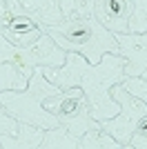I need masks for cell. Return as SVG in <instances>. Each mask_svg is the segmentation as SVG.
<instances>
[{"label":"cell","mask_w":147,"mask_h":149,"mask_svg":"<svg viewBox=\"0 0 147 149\" xmlns=\"http://www.w3.org/2000/svg\"><path fill=\"white\" fill-rule=\"evenodd\" d=\"M111 98L120 105V111L116 116H111L107 120H98V125L109 134L116 143H120V147H129L132 136L136 131V125L141 123V118L147 113V105L141 98H136L120 82H116L111 87Z\"/></svg>","instance_id":"8992f818"},{"label":"cell","mask_w":147,"mask_h":149,"mask_svg":"<svg viewBox=\"0 0 147 149\" xmlns=\"http://www.w3.org/2000/svg\"><path fill=\"white\" fill-rule=\"evenodd\" d=\"M43 31L54 38V42L65 51L80 54L96 65L105 54H118V40L107 27H103L92 16L62 18L58 25H43Z\"/></svg>","instance_id":"7a4b0ae2"},{"label":"cell","mask_w":147,"mask_h":149,"mask_svg":"<svg viewBox=\"0 0 147 149\" xmlns=\"http://www.w3.org/2000/svg\"><path fill=\"white\" fill-rule=\"evenodd\" d=\"M67 58V51L54 42V38L45 33L38 42L31 47H18V45L9 42L2 33H0V62H9L13 67L22 71L24 78L29 80L34 71L40 67H62Z\"/></svg>","instance_id":"277c9868"},{"label":"cell","mask_w":147,"mask_h":149,"mask_svg":"<svg viewBox=\"0 0 147 149\" xmlns=\"http://www.w3.org/2000/svg\"><path fill=\"white\" fill-rule=\"evenodd\" d=\"M43 131L40 127H34V125L20 123V129L16 134V145L18 149H38L43 143Z\"/></svg>","instance_id":"5bb4252c"},{"label":"cell","mask_w":147,"mask_h":149,"mask_svg":"<svg viewBox=\"0 0 147 149\" xmlns=\"http://www.w3.org/2000/svg\"><path fill=\"white\" fill-rule=\"evenodd\" d=\"M118 56L125 58V74L143 76L147 71V31L145 33H116Z\"/></svg>","instance_id":"ba28073f"},{"label":"cell","mask_w":147,"mask_h":149,"mask_svg":"<svg viewBox=\"0 0 147 149\" xmlns=\"http://www.w3.org/2000/svg\"><path fill=\"white\" fill-rule=\"evenodd\" d=\"M7 9H9L11 16H9L7 25L2 27L0 33H2L9 42L18 45V47H31L34 42H38V40L45 36L43 25H40L29 11H24L18 0H7Z\"/></svg>","instance_id":"52a82bcc"},{"label":"cell","mask_w":147,"mask_h":149,"mask_svg":"<svg viewBox=\"0 0 147 149\" xmlns=\"http://www.w3.org/2000/svg\"><path fill=\"white\" fill-rule=\"evenodd\" d=\"M62 18H80L94 13V0H58Z\"/></svg>","instance_id":"9a60e30c"},{"label":"cell","mask_w":147,"mask_h":149,"mask_svg":"<svg viewBox=\"0 0 147 149\" xmlns=\"http://www.w3.org/2000/svg\"><path fill=\"white\" fill-rule=\"evenodd\" d=\"M132 16H129V31L145 33L147 31V0H132Z\"/></svg>","instance_id":"2e32d148"},{"label":"cell","mask_w":147,"mask_h":149,"mask_svg":"<svg viewBox=\"0 0 147 149\" xmlns=\"http://www.w3.org/2000/svg\"><path fill=\"white\" fill-rule=\"evenodd\" d=\"M47 80L65 91L78 87L89 100V111L94 120H107L120 111V105L111 98V87L127 78L125 74V58L118 54H105L103 60L92 65L80 54L67 51L62 67H45Z\"/></svg>","instance_id":"6da1fadb"},{"label":"cell","mask_w":147,"mask_h":149,"mask_svg":"<svg viewBox=\"0 0 147 149\" xmlns=\"http://www.w3.org/2000/svg\"><path fill=\"white\" fill-rule=\"evenodd\" d=\"M20 129V120H16L5 107L0 105V138L2 136H16Z\"/></svg>","instance_id":"ac0fdd59"},{"label":"cell","mask_w":147,"mask_h":149,"mask_svg":"<svg viewBox=\"0 0 147 149\" xmlns=\"http://www.w3.org/2000/svg\"><path fill=\"white\" fill-rule=\"evenodd\" d=\"M45 109L49 113H54L58 123L62 127H67L74 136H83L87 131L96 127L98 120H94L92 111H89V100L83 93V89L71 87L65 91L49 96L45 100Z\"/></svg>","instance_id":"5b68a950"},{"label":"cell","mask_w":147,"mask_h":149,"mask_svg":"<svg viewBox=\"0 0 147 149\" xmlns=\"http://www.w3.org/2000/svg\"><path fill=\"white\" fill-rule=\"evenodd\" d=\"M27 78L22 71L9 65V62H0V91H18L27 87Z\"/></svg>","instance_id":"4fadbf2b"},{"label":"cell","mask_w":147,"mask_h":149,"mask_svg":"<svg viewBox=\"0 0 147 149\" xmlns=\"http://www.w3.org/2000/svg\"><path fill=\"white\" fill-rule=\"evenodd\" d=\"M118 147H120V143H116L100 125H96L87 134H83L78 143V149H118Z\"/></svg>","instance_id":"7c38bea8"},{"label":"cell","mask_w":147,"mask_h":149,"mask_svg":"<svg viewBox=\"0 0 147 149\" xmlns=\"http://www.w3.org/2000/svg\"><path fill=\"white\" fill-rule=\"evenodd\" d=\"M80 136H74L67 127H54V129H45L43 131V143L40 149H78Z\"/></svg>","instance_id":"8fae6325"},{"label":"cell","mask_w":147,"mask_h":149,"mask_svg":"<svg viewBox=\"0 0 147 149\" xmlns=\"http://www.w3.org/2000/svg\"><path fill=\"white\" fill-rule=\"evenodd\" d=\"M120 85L127 89L132 96L141 98L143 102L147 105V74H145V76H127Z\"/></svg>","instance_id":"e0dca14e"},{"label":"cell","mask_w":147,"mask_h":149,"mask_svg":"<svg viewBox=\"0 0 147 149\" xmlns=\"http://www.w3.org/2000/svg\"><path fill=\"white\" fill-rule=\"evenodd\" d=\"M18 2L40 25H58L62 20V11L58 7V0H18Z\"/></svg>","instance_id":"30bf717a"},{"label":"cell","mask_w":147,"mask_h":149,"mask_svg":"<svg viewBox=\"0 0 147 149\" xmlns=\"http://www.w3.org/2000/svg\"><path fill=\"white\" fill-rule=\"evenodd\" d=\"M9 16H11V13H9V9H7V2H5V5H0V31H2V27L7 25Z\"/></svg>","instance_id":"ffe728a7"},{"label":"cell","mask_w":147,"mask_h":149,"mask_svg":"<svg viewBox=\"0 0 147 149\" xmlns=\"http://www.w3.org/2000/svg\"><path fill=\"white\" fill-rule=\"evenodd\" d=\"M60 91L62 89L58 85L47 80V76H45L43 67H40L34 71V76L29 78L24 89L0 91V105L20 123L34 125V127H40V129H54L60 123H58V118L54 113H49L45 109V100Z\"/></svg>","instance_id":"3957f363"},{"label":"cell","mask_w":147,"mask_h":149,"mask_svg":"<svg viewBox=\"0 0 147 149\" xmlns=\"http://www.w3.org/2000/svg\"><path fill=\"white\" fill-rule=\"evenodd\" d=\"M132 0H94V18L116 36L129 31Z\"/></svg>","instance_id":"9c48e42d"},{"label":"cell","mask_w":147,"mask_h":149,"mask_svg":"<svg viewBox=\"0 0 147 149\" xmlns=\"http://www.w3.org/2000/svg\"><path fill=\"white\" fill-rule=\"evenodd\" d=\"M129 147H136V149H147V113L141 118V123L136 125V131L132 136V143Z\"/></svg>","instance_id":"d6986e66"}]
</instances>
